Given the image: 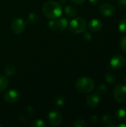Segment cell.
<instances>
[{"label":"cell","mask_w":126,"mask_h":127,"mask_svg":"<svg viewBox=\"0 0 126 127\" xmlns=\"http://www.w3.org/2000/svg\"><path fill=\"white\" fill-rule=\"evenodd\" d=\"M43 14L48 19H58L62 13L61 4L56 1H48L45 2L42 7Z\"/></svg>","instance_id":"cell-1"},{"label":"cell","mask_w":126,"mask_h":127,"mask_svg":"<svg viewBox=\"0 0 126 127\" xmlns=\"http://www.w3.org/2000/svg\"><path fill=\"white\" fill-rule=\"evenodd\" d=\"M76 89L81 93L87 94L91 92L94 87L95 84L94 80L88 77H83L77 80L76 82Z\"/></svg>","instance_id":"cell-2"},{"label":"cell","mask_w":126,"mask_h":127,"mask_svg":"<svg viewBox=\"0 0 126 127\" xmlns=\"http://www.w3.org/2000/svg\"><path fill=\"white\" fill-rule=\"evenodd\" d=\"M69 29L74 33H82L85 31L87 24L85 19L82 17H76L74 18L70 23H69Z\"/></svg>","instance_id":"cell-3"},{"label":"cell","mask_w":126,"mask_h":127,"mask_svg":"<svg viewBox=\"0 0 126 127\" xmlns=\"http://www.w3.org/2000/svg\"><path fill=\"white\" fill-rule=\"evenodd\" d=\"M69 23L67 19L60 18L58 19H54V20H50L48 22V27L53 31H57L60 32L65 31L68 27Z\"/></svg>","instance_id":"cell-4"},{"label":"cell","mask_w":126,"mask_h":127,"mask_svg":"<svg viewBox=\"0 0 126 127\" xmlns=\"http://www.w3.org/2000/svg\"><path fill=\"white\" fill-rule=\"evenodd\" d=\"M114 99L120 103H123L126 102V86L123 84H119L115 86L114 89Z\"/></svg>","instance_id":"cell-5"},{"label":"cell","mask_w":126,"mask_h":127,"mask_svg":"<svg viewBox=\"0 0 126 127\" xmlns=\"http://www.w3.org/2000/svg\"><path fill=\"white\" fill-rule=\"evenodd\" d=\"M26 22L22 18H16L11 22V31L15 34L22 33L25 29Z\"/></svg>","instance_id":"cell-6"},{"label":"cell","mask_w":126,"mask_h":127,"mask_svg":"<svg viewBox=\"0 0 126 127\" xmlns=\"http://www.w3.org/2000/svg\"><path fill=\"white\" fill-rule=\"evenodd\" d=\"M48 124L52 127H58L62 124V116L61 113L58 111L53 110L51 111L48 116Z\"/></svg>","instance_id":"cell-7"},{"label":"cell","mask_w":126,"mask_h":127,"mask_svg":"<svg viewBox=\"0 0 126 127\" xmlns=\"http://www.w3.org/2000/svg\"><path fill=\"white\" fill-rule=\"evenodd\" d=\"M20 97V93L16 89H10L6 92L4 95V99L5 102L10 104L16 103Z\"/></svg>","instance_id":"cell-8"},{"label":"cell","mask_w":126,"mask_h":127,"mask_svg":"<svg viewBox=\"0 0 126 127\" xmlns=\"http://www.w3.org/2000/svg\"><path fill=\"white\" fill-rule=\"evenodd\" d=\"M126 64V58L123 55H116L113 57L110 61V65L112 68L120 69L123 68Z\"/></svg>","instance_id":"cell-9"},{"label":"cell","mask_w":126,"mask_h":127,"mask_svg":"<svg viewBox=\"0 0 126 127\" xmlns=\"http://www.w3.org/2000/svg\"><path fill=\"white\" fill-rule=\"evenodd\" d=\"M100 13L106 17L111 16L115 13V7L108 3H104L100 5Z\"/></svg>","instance_id":"cell-10"},{"label":"cell","mask_w":126,"mask_h":127,"mask_svg":"<svg viewBox=\"0 0 126 127\" xmlns=\"http://www.w3.org/2000/svg\"><path fill=\"white\" fill-rule=\"evenodd\" d=\"M88 28L92 32H98L100 31L103 26V24L100 19H92L88 22Z\"/></svg>","instance_id":"cell-11"},{"label":"cell","mask_w":126,"mask_h":127,"mask_svg":"<svg viewBox=\"0 0 126 127\" xmlns=\"http://www.w3.org/2000/svg\"><path fill=\"white\" fill-rule=\"evenodd\" d=\"M85 101H86V104L88 106H89L91 108H94V107H96L100 103V97L98 94L94 93V94H91L89 96H88Z\"/></svg>","instance_id":"cell-12"},{"label":"cell","mask_w":126,"mask_h":127,"mask_svg":"<svg viewBox=\"0 0 126 127\" xmlns=\"http://www.w3.org/2000/svg\"><path fill=\"white\" fill-rule=\"evenodd\" d=\"M65 13H66L67 16L70 17H74L78 14L79 10L76 6L73 4H68L65 7Z\"/></svg>","instance_id":"cell-13"},{"label":"cell","mask_w":126,"mask_h":127,"mask_svg":"<svg viewBox=\"0 0 126 127\" xmlns=\"http://www.w3.org/2000/svg\"><path fill=\"white\" fill-rule=\"evenodd\" d=\"M102 121L106 127H114V119L110 114H105L102 116Z\"/></svg>","instance_id":"cell-14"},{"label":"cell","mask_w":126,"mask_h":127,"mask_svg":"<svg viewBox=\"0 0 126 127\" xmlns=\"http://www.w3.org/2000/svg\"><path fill=\"white\" fill-rule=\"evenodd\" d=\"M117 118L120 121H126V108H120L116 112Z\"/></svg>","instance_id":"cell-15"},{"label":"cell","mask_w":126,"mask_h":127,"mask_svg":"<svg viewBox=\"0 0 126 127\" xmlns=\"http://www.w3.org/2000/svg\"><path fill=\"white\" fill-rule=\"evenodd\" d=\"M4 73L7 76H8V77H11V76L14 75L15 73H16V68H15V66L13 65H10V64L6 65L4 67Z\"/></svg>","instance_id":"cell-16"},{"label":"cell","mask_w":126,"mask_h":127,"mask_svg":"<svg viewBox=\"0 0 126 127\" xmlns=\"http://www.w3.org/2000/svg\"><path fill=\"white\" fill-rule=\"evenodd\" d=\"M8 86V80L4 75L0 74V92H4Z\"/></svg>","instance_id":"cell-17"},{"label":"cell","mask_w":126,"mask_h":127,"mask_svg":"<svg viewBox=\"0 0 126 127\" xmlns=\"http://www.w3.org/2000/svg\"><path fill=\"white\" fill-rule=\"evenodd\" d=\"M38 20H39L38 15L34 13H30L27 16L26 23H27V24H33V23H36Z\"/></svg>","instance_id":"cell-18"},{"label":"cell","mask_w":126,"mask_h":127,"mask_svg":"<svg viewBox=\"0 0 126 127\" xmlns=\"http://www.w3.org/2000/svg\"><path fill=\"white\" fill-rule=\"evenodd\" d=\"M97 94L103 95H105L108 92V87L104 83H101L97 86Z\"/></svg>","instance_id":"cell-19"},{"label":"cell","mask_w":126,"mask_h":127,"mask_svg":"<svg viewBox=\"0 0 126 127\" xmlns=\"http://www.w3.org/2000/svg\"><path fill=\"white\" fill-rule=\"evenodd\" d=\"M74 127H88V123L84 119H77L74 121Z\"/></svg>","instance_id":"cell-20"},{"label":"cell","mask_w":126,"mask_h":127,"mask_svg":"<svg viewBox=\"0 0 126 127\" xmlns=\"http://www.w3.org/2000/svg\"><path fill=\"white\" fill-rule=\"evenodd\" d=\"M65 98L63 96H58L55 98L54 103L56 106H62L65 104Z\"/></svg>","instance_id":"cell-21"},{"label":"cell","mask_w":126,"mask_h":127,"mask_svg":"<svg viewBox=\"0 0 126 127\" xmlns=\"http://www.w3.org/2000/svg\"><path fill=\"white\" fill-rule=\"evenodd\" d=\"M31 127H45L46 124L45 123V121L42 119H37L35 120L34 121H33V123L31 124Z\"/></svg>","instance_id":"cell-22"},{"label":"cell","mask_w":126,"mask_h":127,"mask_svg":"<svg viewBox=\"0 0 126 127\" xmlns=\"http://www.w3.org/2000/svg\"><path fill=\"white\" fill-rule=\"evenodd\" d=\"M119 31L121 33H126V19H122L119 23Z\"/></svg>","instance_id":"cell-23"},{"label":"cell","mask_w":126,"mask_h":127,"mask_svg":"<svg viewBox=\"0 0 126 127\" xmlns=\"http://www.w3.org/2000/svg\"><path fill=\"white\" fill-rule=\"evenodd\" d=\"M105 80H106V82L108 83H113L115 82L116 77H115V76H114L113 74L108 73V74H107L105 75Z\"/></svg>","instance_id":"cell-24"},{"label":"cell","mask_w":126,"mask_h":127,"mask_svg":"<svg viewBox=\"0 0 126 127\" xmlns=\"http://www.w3.org/2000/svg\"><path fill=\"white\" fill-rule=\"evenodd\" d=\"M120 47L123 49V51L126 53V36L123 37L120 40Z\"/></svg>","instance_id":"cell-25"},{"label":"cell","mask_w":126,"mask_h":127,"mask_svg":"<svg viewBox=\"0 0 126 127\" xmlns=\"http://www.w3.org/2000/svg\"><path fill=\"white\" fill-rule=\"evenodd\" d=\"M118 5L123 10H126V0H119Z\"/></svg>","instance_id":"cell-26"},{"label":"cell","mask_w":126,"mask_h":127,"mask_svg":"<svg viewBox=\"0 0 126 127\" xmlns=\"http://www.w3.org/2000/svg\"><path fill=\"white\" fill-rule=\"evenodd\" d=\"M92 36H91V34L88 32H85L83 33V39L86 41H90L91 39Z\"/></svg>","instance_id":"cell-27"},{"label":"cell","mask_w":126,"mask_h":127,"mask_svg":"<svg viewBox=\"0 0 126 127\" xmlns=\"http://www.w3.org/2000/svg\"><path fill=\"white\" fill-rule=\"evenodd\" d=\"M71 1H72L74 4H78V5H80V4H82L85 1V0H70Z\"/></svg>","instance_id":"cell-28"},{"label":"cell","mask_w":126,"mask_h":127,"mask_svg":"<svg viewBox=\"0 0 126 127\" xmlns=\"http://www.w3.org/2000/svg\"><path fill=\"white\" fill-rule=\"evenodd\" d=\"M98 121V118H97V115H92L91 117V121L92 122V123H97V121Z\"/></svg>","instance_id":"cell-29"},{"label":"cell","mask_w":126,"mask_h":127,"mask_svg":"<svg viewBox=\"0 0 126 127\" xmlns=\"http://www.w3.org/2000/svg\"><path fill=\"white\" fill-rule=\"evenodd\" d=\"M89 1L91 4H97L100 1V0H89Z\"/></svg>","instance_id":"cell-30"},{"label":"cell","mask_w":126,"mask_h":127,"mask_svg":"<svg viewBox=\"0 0 126 127\" xmlns=\"http://www.w3.org/2000/svg\"><path fill=\"white\" fill-rule=\"evenodd\" d=\"M118 127H126V124H120Z\"/></svg>","instance_id":"cell-31"},{"label":"cell","mask_w":126,"mask_h":127,"mask_svg":"<svg viewBox=\"0 0 126 127\" xmlns=\"http://www.w3.org/2000/svg\"></svg>","instance_id":"cell-32"}]
</instances>
